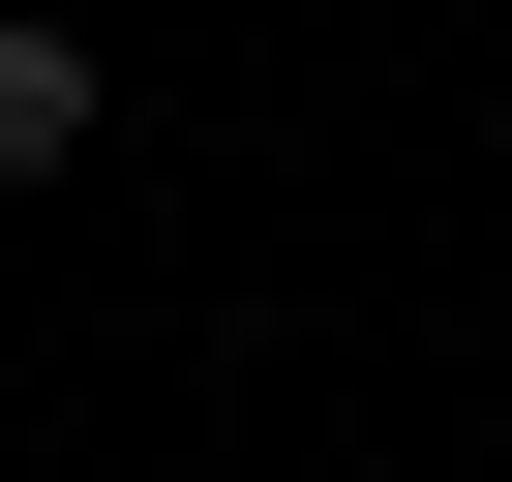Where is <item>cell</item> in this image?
I'll use <instances>...</instances> for the list:
<instances>
[{"label": "cell", "instance_id": "6da1fadb", "mask_svg": "<svg viewBox=\"0 0 512 482\" xmlns=\"http://www.w3.org/2000/svg\"><path fill=\"white\" fill-rule=\"evenodd\" d=\"M91 121H121V91H91V31H61V0H0V211H31Z\"/></svg>", "mask_w": 512, "mask_h": 482}]
</instances>
